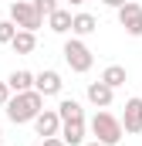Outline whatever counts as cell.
<instances>
[{"mask_svg":"<svg viewBox=\"0 0 142 146\" xmlns=\"http://www.w3.org/2000/svg\"><path fill=\"white\" fill-rule=\"evenodd\" d=\"M44 112V95L31 88V92H14L10 102H7V119L14 126H24V122H34L37 115Z\"/></svg>","mask_w":142,"mask_h":146,"instance_id":"1","label":"cell"},{"mask_svg":"<svg viewBox=\"0 0 142 146\" xmlns=\"http://www.w3.org/2000/svg\"><path fill=\"white\" fill-rule=\"evenodd\" d=\"M91 133H95L98 143L118 146V143H122V136H125V126H122V119L112 115V112H95V115H91Z\"/></svg>","mask_w":142,"mask_h":146,"instance_id":"2","label":"cell"},{"mask_svg":"<svg viewBox=\"0 0 142 146\" xmlns=\"http://www.w3.org/2000/svg\"><path fill=\"white\" fill-rule=\"evenodd\" d=\"M61 54H64L68 68H71V72H78V75L91 72V65H95V54H91V48H88V44H85L81 37H74V34H71L68 41H64Z\"/></svg>","mask_w":142,"mask_h":146,"instance_id":"3","label":"cell"},{"mask_svg":"<svg viewBox=\"0 0 142 146\" xmlns=\"http://www.w3.org/2000/svg\"><path fill=\"white\" fill-rule=\"evenodd\" d=\"M10 21H14L20 31H37V27L44 24V17L37 14V7L31 0H14V3H10Z\"/></svg>","mask_w":142,"mask_h":146,"instance_id":"4","label":"cell"},{"mask_svg":"<svg viewBox=\"0 0 142 146\" xmlns=\"http://www.w3.org/2000/svg\"><path fill=\"white\" fill-rule=\"evenodd\" d=\"M115 14H118V24L125 27V34H129V37H142V3H139V0L122 3Z\"/></svg>","mask_w":142,"mask_h":146,"instance_id":"5","label":"cell"},{"mask_svg":"<svg viewBox=\"0 0 142 146\" xmlns=\"http://www.w3.org/2000/svg\"><path fill=\"white\" fill-rule=\"evenodd\" d=\"M61 115H58V109H44L41 115L34 119V133L41 136V139H47V136H61Z\"/></svg>","mask_w":142,"mask_h":146,"instance_id":"6","label":"cell"},{"mask_svg":"<svg viewBox=\"0 0 142 146\" xmlns=\"http://www.w3.org/2000/svg\"><path fill=\"white\" fill-rule=\"evenodd\" d=\"M85 95H88V102H91L95 109H108V106H112V99H115V88L105 85V82L98 78V82H88Z\"/></svg>","mask_w":142,"mask_h":146,"instance_id":"7","label":"cell"},{"mask_svg":"<svg viewBox=\"0 0 142 146\" xmlns=\"http://www.w3.org/2000/svg\"><path fill=\"white\" fill-rule=\"evenodd\" d=\"M122 126H125V133H142V99H125V112H122Z\"/></svg>","mask_w":142,"mask_h":146,"instance_id":"8","label":"cell"},{"mask_svg":"<svg viewBox=\"0 0 142 146\" xmlns=\"http://www.w3.org/2000/svg\"><path fill=\"white\" fill-rule=\"evenodd\" d=\"M61 75L54 72V68H44V72H37V78H34V88L47 99V95H61Z\"/></svg>","mask_w":142,"mask_h":146,"instance_id":"9","label":"cell"},{"mask_svg":"<svg viewBox=\"0 0 142 146\" xmlns=\"http://www.w3.org/2000/svg\"><path fill=\"white\" fill-rule=\"evenodd\" d=\"M61 139L68 146H85V119H71L61 126Z\"/></svg>","mask_w":142,"mask_h":146,"instance_id":"10","label":"cell"},{"mask_svg":"<svg viewBox=\"0 0 142 146\" xmlns=\"http://www.w3.org/2000/svg\"><path fill=\"white\" fill-rule=\"evenodd\" d=\"M98 31V17L95 14H74V24H71V34L74 37H88V34H95Z\"/></svg>","mask_w":142,"mask_h":146,"instance_id":"11","label":"cell"},{"mask_svg":"<svg viewBox=\"0 0 142 146\" xmlns=\"http://www.w3.org/2000/svg\"><path fill=\"white\" fill-rule=\"evenodd\" d=\"M71 24H74V14H71V10H64V7H58V10L47 17V27H51L54 34H68Z\"/></svg>","mask_w":142,"mask_h":146,"instance_id":"12","label":"cell"},{"mask_svg":"<svg viewBox=\"0 0 142 146\" xmlns=\"http://www.w3.org/2000/svg\"><path fill=\"white\" fill-rule=\"evenodd\" d=\"M34 78L37 75H31L27 68H17V72L7 75V85H10V92H31L34 88Z\"/></svg>","mask_w":142,"mask_h":146,"instance_id":"13","label":"cell"},{"mask_svg":"<svg viewBox=\"0 0 142 146\" xmlns=\"http://www.w3.org/2000/svg\"><path fill=\"white\" fill-rule=\"evenodd\" d=\"M58 115H61V122H71V119H85V109H81L78 99H61L58 102Z\"/></svg>","mask_w":142,"mask_h":146,"instance_id":"14","label":"cell"},{"mask_svg":"<svg viewBox=\"0 0 142 146\" xmlns=\"http://www.w3.org/2000/svg\"><path fill=\"white\" fill-rule=\"evenodd\" d=\"M102 82L112 85V88H122L125 82H129V72H125V65H108L105 72H102Z\"/></svg>","mask_w":142,"mask_h":146,"instance_id":"15","label":"cell"},{"mask_svg":"<svg viewBox=\"0 0 142 146\" xmlns=\"http://www.w3.org/2000/svg\"><path fill=\"white\" fill-rule=\"evenodd\" d=\"M10 48L17 51V54H31L37 48V37H34V31H17V37L10 41Z\"/></svg>","mask_w":142,"mask_h":146,"instance_id":"16","label":"cell"},{"mask_svg":"<svg viewBox=\"0 0 142 146\" xmlns=\"http://www.w3.org/2000/svg\"><path fill=\"white\" fill-rule=\"evenodd\" d=\"M17 31H20V27H17L10 17H7V21H0V44H10V41L17 37Z\"/></svg>","mask_w":142,"mask_h":146,"instance_id":"17","label":"cell"},{"mask_svg":"<svg viewBox=\"0 0 142 146\" xmlns=\"http://www.w3.org/2000/svg\"><path fill=\"white\" fill-rule=\"evenodd\" d=\"M31 3L37 7V14H41V17H51V14H54V10L61 7L58 0H31Z\"/></svg>","mask_w":142,"mask_h":146,"instance_id":"18","label":"cell"},{"mask_svg":"<svg viewBox=\"0 0 142 146\" xmlns=\"http://www.w3.org/2000/svg\"><path fill=\"white\" fill-rule=\"evenodd\" d=\"M10 95H14V92H10V85H7V82H0V109H7Z\"/></svg>","mask_w":142,"mask_h":146,"instance_id":"19","label":"cell"},{"mask_svg":"<svg viewBox=\"0 0 142 146\" xmlns=\"http://www.w3.org/2000/svg\"><path fill=\"white\" fill-rule=\"evenodd\" d=\"M41 146H68L61 136H47V139H41Z\"/></svg>","mask_w":142,"mask_h":146,"instance_id":"20","label":"cell"},{"mask_svg":"<svg viewBox=\"0 0 142 146\" xmlns=\"http://www.w3.org/2000/svg\"><path fill=\"white\" fill-rule=\"evenodd\" d=\"M102 3H105V7H112V10H118V7H122V3H129V0H102Z\"/></svg>","mask_w":142,"mask_h":146,"instance_id":"21","label":"cell"},{"mask_svg":"<svg viewBox=\"0 0 142 146\" xmlns=\"http://www.w3.org/2000/svg\"><path fill=\"white\" fill-rule=\"evenodd\" d=\"M68 3L71 7H81V3H88V0H68Z\"/></svg>","mask_w":142,"mask_h":146,"instance_id":"22","label":"cell"},{"mask_svg":"<svg viewBox=\"0 0 142 146\" xmlns=\"http://www.w3.org/2000/svg\"><path fill=\"white\" fill-rule=\"evenodd\" d=\"M85 146H105V143H98V139H95V143H85Z\"/></svg>","mask_w":142,"mask_h":146,"instance_id":"23","label":"cell"},{"mask_svg":"<svg viewBox=\"0 0 142 146\" xmlns=\"http://www.w3.org/2000/svg\"><path fill=\"white\" fill-rule=\"evenodd\" d=\"M0 139H3V129H0Z\"/></svg>","mask_w":142,"mask_h":146,"instance_id":"24","label":"cell"}]
</instances>
